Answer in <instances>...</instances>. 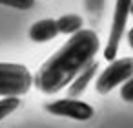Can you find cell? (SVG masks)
Returning <instances> with one entry per match:
<instances>
[{
  "label": "cell",
  "instance_id": "cell-1",
  "mask_svg": "<svg viewBox=\"0 0 133 128\" xmlns=\"http://www.w3.org/2000/svg\"><path fill=\"white\" fill-rule=\"evenodd\" d=\"M100 40L91 29H78L71 33V39L58 48L37 71L33 84L42 93H57L66 88L73 77L82 71L98 53Z\"/></svg>",
  "mask_w": 133,
  "mask_h": 128
},
{
  "label": "cell",
  "instance_id": "cell-2",
  "mask_svg": "<svg viewBox=\"0 0 133 128\" xmlns=\"http://www.w3.org/2000/svg\"><path fill=\"white\" fill-rule=\"evenodd\" d=\"M33 77L24 64L0 62V97H20L31 88Z\"/></svg>",
  "mask_w": 133,
  "mask_h": 128
},
{
  "label": "cell",
  "instance_id": "cell-3",
  "mask_svg": "<svg viewBox=\"0 0 133 128\" xmlns=\"http://www.w3.org/2000/svg\"><path fill=\"white\" fill-rule=\"evenodd\" d=\"M131 75H133V59L131 57H124V59L115 57L113 60H109V66L98 75V79L95 82V90H97V93L106 95L111 90H115L117 86H120Z\"/></svg>",
  "mask_w": 133,
  "mask_h": 128
},
{
  "label": "cell",
  "instance_id": "cell-4",
  "mask_svg": "<svg viewBox=\"0 0 133 128\" xmlns=\"http://www.w3.org/2000/svg\"><path fill=\"white\" fill-rule=\"evenodd\" d=\"M131 13V0H117L115 2V11H113V20H111V29H109V39L104 48V59L113 60L118 53V46L128 24Z\"/></svg>",
  "mask_w": 133,
  "mask_h": 128
},
{
  "label": "cell",
  "instance_id": "cell-5",
  "mask_svg": "<svg viewBox=\"0 0 133 128\" xmlns=\"http://www.w3.org/2000/svg\"><path fill=\"white\" fill-rule=\"evenodd\" d=\"M46 110L53 115L69 117V119H75V121H88V119L93 117V106L84 102V101H78L75 97L53 101L46 106Z\"/></svg>",
  "mask_w": 133,
  "mask_h": 128
},
{
  "label": "cell",
  "instance_id": "cell-6",
  "mask_svg": "<svg viewBox=\"0 0 133 128\" xmlns=\"http://www.w3.org/2000/svg\"><path fill=\"white\" fill-rule=\"evenodd\" d=\"M57 35H58V28H57V20L53 19L38 20L29 28V39L33 42H49Z\"/></svg>",
  "mask_w": 133,
  "mask_h": 128
},
{
  "label": "cell",
  "instance_id": "cell-7",
  "mask_svg": "<svg viewBox=\"0 0 133 128\" xmlns=\"http://www.w3.org/2000/svg\"><path fill=\"white\" fill-rule=\"evenodd\" d=\"M97 70H98V64L93 60V62H89V64L82 70V71H78V73L73 77V81L69 82V88H68V97H78V95L86 90V86L89 84V81L95 77Z\"/></svg>",
  "mask_w": 133,
  "mask_h": 128
},
{
  "label": "cell",
  "instance_id": "cell-8",
  "mask_svg": "<svg viewBox=\"0 0 133 128\" xmlns=\"http://www.w3.org/2000/svg\"><path fill=\"white\" fill-rule=\"evenodd\" d=\"M82 24H84V20L78 15H64L57 20L58 33H66V35H71V33L78 31L82 28Z\"/></svg>",
  "mask_w": 133,
  "mask_h": 128
},
{
  "label": "cell",
  "instance_id": "cell-9",
  "mask_svg": "<svg viewBox=\"0 0 133 128\" xmlns=\"http://www.w3.org/2000/svg\"><path fill=\"white\" fill-rule=\"evenodd\" d=\"M20 104V99L18 97H4L0 101V121L6 119L8 115H11Z\"/></svg>",
  "mask_w": 133,
  "mask_h": 128
},
{
  "label": "cell",
  "instance_id": "cell-10",
  "mask_svg": "<svg viewBox=\"0 0 133 128\" xmlns=\"http://www.w3.org/2000/svg\"><path fill=\"white\" fill-rule=\"evenodd\" d=\"M0 4L20 9V11H26V9H31L35 6V0H0Z\"/></svg>",
  "mask_w": 133,
  "mask_h": 128
},
{
  "label": "cell",
  "instance_id": "cell-11",
  "mask_svg": "<svg viewBox=\"0 0 133 128\" xmlns=\"http://www.w3.org/2000/svg\"><path fill=\"white\" fill-rule=\"evenodd\" d=\"M120 97H122L126 102H133V81H131V77H129V79H126V81L122 82Z\"/></svg>",
  "mask_w": 133,
  "mask_h": 128
}]
</instances>
